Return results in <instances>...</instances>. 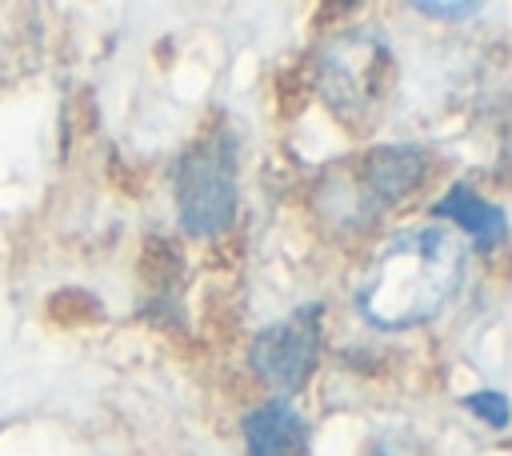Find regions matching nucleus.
Here are the masks:
<instances>
[{
  "instance_id": "nucleus-4",
  "label": "nucleus",
  "mask_w": 512,
  "mask_h": 456,
  "mask_svg": "<svg viewBox=\"0 0 512 456\" xmlns=\"http://www.w3.org/2000/svg\"><path fill=\"white\" fill-rule=\"evenodd\" d=\"M172 192H176V212L180 228L188 236H220L236 220V140L224 124L192 140L172 172Z\"/></svg>"
},
{
  "instance_id": "nucleus-9",
  "label": "nucleus",
  "mask_w": 512,
  "mask_h": 456,
  "mask_svg": "<svg viewBox=\"0 0 512 456\" xmlns=\"http://www.w3.org/2000/svg\"><path fill=\"white\" fill-rule=\"evenodd\" d=\"M412 8L424 12V16H448V20H460V16H476L480 12V4H432V0H420Z\"/></svg>"
},
{
  "instance_id": "nucleus-10",
  "label": "nucleus",
  "mask_w": 512,
  "mask_h": 456,
  "mask_svg": "<svg viewBox=\"0 0 512 456\" xmlns=\"http://www.w3.org/2000/svg\"><path fill=\"white\" fill-rule=\"evenodd\" d=\"M364 456H416V448L404 444V440H376Z\"/></svg>"
},
{
  "instance_id": "nucleus-7",
  "label": "nucleus",
  "mask_w": 512,
  "mask_h": 456,
  "mask_svg": "<svg viewBox=\"0 0 512 456\" xmlns=\"http://www.w3.org/2000/svg\"><path fill=\"white\" fill-rule=\"evenodd\" d=\"M432 212L440 216V220H452L460 232H468L484 252H492V248H500L504 244V236H508V220H504V208L500 204H492V200H484L476 188H468L464 180L460 184H452L436 204H432ZM452 228V232H456Z\"/></svg>"
},
{
  "instance_id": "nucleus-6",
  "label": "nucleus",
  "mask_w": 512,
  "mask_h": 456,
  "mask_svg": "<svg viewBox=\"0 0 512 456\" xmlns=\"http://www.w3.org/2000/svg\"><path fill=\"white\" fill-rule=\"evenodd\" d=\"M240 436H244V456H300L308 444V424L292 400L276 396L244 412Z\"/></svg>"
},
{
  "instance_id": "nucleus-1",
  "label": "nucleus",
  "mask_w": 512,
  "mask_h": 456,
  "mask_svg": "<svg viewBox=\"0 0 512 456\" xmlns=\"http://www.w3.org/2000/svg\"><path fill=\"white\" fill-rule=\"evenodd\" d=\"M468 248L448 224H408L384 236L364 260L352 304L380 332H404L436 320L460 292Z\"/></svg>"
},
{
  "instance_id": "nucleus-2",
  "label": "nucleus",
  "mask_w": 512,
  "mask_h": 456,
  "mask_svg": "<svg viewBox=\"0 0 512 456\" xmlns=\"http://www.w3.org/2000/svg\"><path fill=\"white\" fill-rule=\"evenodd\" d=\"M424 172H428L424 148L380 144L356 160L336 164L316 188V208L324 220L340 228H368L380 212L396 208L408 192H416Z\"/></svg>"
},
{
  "instance_id": "nucleus-3",
  "label": "nucleus",
  "mask_w": 512,
  "mask_h": 456,
  "mask_svg": "<svg viewBox=\"0 0 512 456\" xmlns=\"http://www.w3.org/2000/svg\"><path fill=\"white\" fill-rule=\"evenodd\" d=\"M392 88V48L376 28H344L320 44L316 92L324 108L352 132L376 124Z\"/></svg>"
},
{
  "instance_id": "nucleus-5",
  "label": "nucleus",
  "mask_w": 512,
  "mask_h": 456,
  "mask_svg": "<svg viewBox=\"0 0 512 456\" xmlns=\"http://www.w3.org/2000/svg\"><path fill=\"white\" fill-rule=\"evenodd\" d=\"M320 336H324V304H300L276 324L260 328L248 344V368L260 384L284 392H300L320 360Z\"/></svg>"
},
{
  "instance_id": "nucleus-8",
  "label": "nucleus",
  "mask_w": 512,
  "mask_h": 456,
  "mask_svg": "<svg viewBox=\"0 0 512 456\" xmlns=\"http://www.w3.org/2000/svg\"><path fill=\"white\" fill-rule=\"evenodd\" d=\"M464 408L476 412L480 420H488L492 428H504L508 424V400H504V392H472V396H464Z\"/></svg>"
}]
</instances>
